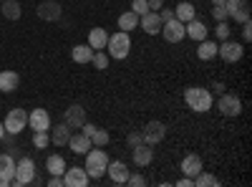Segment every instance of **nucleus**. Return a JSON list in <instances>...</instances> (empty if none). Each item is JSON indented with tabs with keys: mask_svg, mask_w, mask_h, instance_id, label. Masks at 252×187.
Returning a JSON list of instances; mask_svg holds the SVG:
<instances>
[{
	"mask_svg": "<svg viewBox=\"0 0 252 187\" xmlns=\"http://www.w3.org/2000/svg\"><path fill=\"white\" fill-rule=\"evenodd\" d=\"M146 5H149V10H159V8H164V0H146Z\"/></svg>",
	"mask_w": 252,
	"mask_h": 187,
	"instance_id": "43",
	"label": "nucleus"
},
{
	"mask_svg": "<svg viewBox=\"0 0 252 187\" xmlns=\"http://www.w3.org/2000/svg\"><path fill=\"white\" fill-rule=\"evenodd\" d=\"M217 56L224 61V64H237V61L245 56V48H242V43H235V40L227 38L217 46Z\"/></svg>",
	"mask_w": 252,
	"mask_h": 187,
	"instance_id": "6",
	"label": "nucleus"
},
{
	"mask_svg": "<svg viewBox=\"0 0 252 187\" xmlns=\"http://www.w3.org/2000/svg\"><path fill=\"white\" fill-rule=\"evenodd\" d=\"M227 0H212V5H224Z\"/></svg>",
	"mask_w": 252,
	"mask_h": 187,
	"instance_id": "48",
	"label": "nucleus"
},
{
	"mask_svg": "<svg viewBox=\"0 0 252 187\" xmlns=\"http://www.w3.org/2000/svg\"><path fill=\"white\" fill-rule=\"evenodd\" d=\"M83 121H86V109L81 107V104H71L63 114V124H68L71 129H81Z\"/></svg>",
	"mask_w": 252,
	"mask_h": 187,
	"instance_id": "15",
	"label": "nucleus"
},
{
	"mask_svg": "<svg viewBox=\"0 0 252 187\" xmlns=\"http://www.w3.org/2000/svg\"><path fill=\"white\" fill-rule=\"evenodd\" d=\"M131 159L134 164H139V167H149V164L154 162V150H152V144H136V147H131Z\"/></svg>",
	"mask_w": 252,
	"mask_h": 187,
	"instance_id": "13",
	"label": "nucleus"
},
{
	"mask_svg": "<svg viewBox=\"0 0 252 187\" xmlns=\"http://www.w3.org/2000/svg\"><path fill=\"white\" fill-rule=\"evenodd\" d=\"M212 91L215 94H224V84H222V81H217V84H212Z\"/></svg>",
	"mask_w": 252,
	"mask_h": 187,
	"instance_id": "46",
	"label": "nucleus"
},
{
	"mask_svg": "<svg viewBox=\"0 0 252 187\" xmlns=\"http://www.w3.org/2000/svg\"><path fill=\"white\" fill-rule=\"evenodd\" d=\"M242 26V40L245 43H250L252 40V26H250V20H245V23H240Z\"/></svg>",
	"mask_w": 252,
	"mask_h": 187,
	"instance_id": "40",
	"label": "nucleus"
},
{
	"mask_svg": "<svg viewBox=\"0 0 252 187\" xmlns=\"http://www.w3.org/2000/svg\"><path fill=\"white\" fill-rule=\"evenodd\" d=\"M139 28H141L146 36H157V33L161 31V18H159V13H154V10L144 13V15L139 18Z\"/></svg>",
	"mask_w": 252,
	"mask_h": 187,
	"instance_id": "18",
	"label": "nucleus"
},
{
	"mask_svg": "<svg viewBox=\"0 0 252 187\" xmlns=\"http://www.w3.org/2000/svg\"><path fill=\"white\" fill-rule=\"evenodd\" d=\"M38 185V175H35V162L31 157H20L15 162V177L10 180V185L15 187H26V185Z\"/></svg>",
	"mask_w": 252,
	"mask_h": 187,
	"instance_id": "4",
	"label": "nucleus"
},
{
	"mask_svg": "<svg viewBox=\"0 0 252 187\" xmlns=\"http://www.w3.org/2000/svg\"><path fill=\"white\" fill-rule=\"evenodd\" d=\"M202 170H204V164H202V157H199V154L192 152V154H187V157L182 159V175H184V177H192V180H194Z\"/></svg>",
	"mask_w": 252,
	"mask_h": 187,
	"instance_id": "20",
	"label": "nucleus"
},
{
	"mask_svg": "<svg viewBox=\"0 0 252 187\" xmlns=\"http://www.w3.org/2000/svg\"><path fill=\"white\" fill-rule=\"evenodd\" d=\"M20 84V76L15 71H0V91L3 94H13Z\"/></svg>",
	"mask_w": 252,
	"mask_h": 187,
	"instance_id": "23",
	"label": "nucleus"
},
{
	"mask_svg": "<svg viewBox=\"0 0 252 187\" xmlns=\"http://www.w3.org/2000/svg\"><path fill=\"white\" fill-rule=\"evenodd\" d=\"M91 56H94V48L89 43L73 46V51H71V58L76 61V64H91Z\"/></svg>",
	"mask_w": 252,
	"mask_h": 187,
	"instance_id": "29",
	"label": "nucleus"
},
{
	"mask_svg": "<svg viewBox=\"0 0 252 187\" xmlns=\"http://www.w3.org/2000/svg\"><path fill=\"white\" fill-rule=\"evenodd\" d=\"M28 127L33 132H48L51 129V114L46 109H33L28 114Z\"/></svg>",
	"mask_w": 252,
	"mask_h": 187,
	"instance_id": "16",
	"label": "nucleus"
},
{
	"mask_svg": "<svg viewBox=\"0 0 252 187\" xmlns=\"http://www.w3.org/2000/svg\"><path fill=\"white\" fill-rule=\"evenodd\" d=\"M48 187H63V177H58V175H51V180H48Z\"/></svg>",
	"mask_w": 252,
	"mask_h": 187,
	"instance_id": "44",
	"label": "nucleus"
},
{
	"mask_svg": "<svg viewBox=\"0 0 252 187\" xmlns=\"http://www.w3.org/2000/svg\"><path fill=\"white\" fill-rule=\"evenodd\" d=\"M215 56H217V43H215V40H209V38L199 40V46H197V58H199V61H212Z\"/></svg>",
	"mask_w": 252,
	"mask_h": 187,
	"instance_id": "26",
	"label": "nucleus"
},
{
	"mask_svg": "<svg viewBox=\"0 0 252 187\" xmlns=\"http://www.w3.org/2000/svg\"><path fill=\"white\" fill-rule=\"evenodd\" d=\"M46 170H48L51 175L63 177V172H66V159H63L61 154H51V157L46 159Z\"/></svg>",
	"mask_w": 252,
	"mask_h": 187,
	"instance_id": "30",
	"label": "nucleus"
},
{
	"mask_svg": "<svg viewBox=\"0 0 252 187\" xmlns=\"http://www.w3.org/2000/svg\"><path fill=\"white\" fill-rule=\"evenodd\" d=\"M131 10L141 18L144 13H149V5H146V0H131Z\"/></svg>",
	"mask_w": 252,
	"mask_h": 187,
	"instance_id": "35",
	"label": "nucleus"
},
{
	"mask_svg": "<svg viewBox=\"0 0 252 187\" xmlns=\"http://www.w3.org/2000/svg\"><path fill=\"white\" fill-rule=\"evenodd\" d=\"M109 142H111L109 132H106V129H98V127H96V132L91 134V144H94V147H106Z\"/></svg>",
	"mask_w": 252,
	"mask_h": 187,
	"instance_id": "33",
	"label": "nucleus"
},
{
	"mask_svg": "<svg viewBox=\"0 0 252 187\" xmlns=\"http://www.w3.org/2000/svg\"><path fill=\"white\" fill-rule=\"evenodd\" d=\"M3 127H5V134L18 137L20 132L28 127V112L26 109H10L8 116H5V121H3Z\"/></svg>",
	"mask_w": 252,
	"mask_h": 187,
	"instance_id": "5",
	"label": "nucleus"
},
{
	"mask_svg": "<svg viewBox=\"0 0 252 187\" xmlns=\"http://www.w3.org/2000/svg\"><path fill=\"white\" fill-rule=\"evenodd\" d=\"M174 18L177 20H182V23H187V20H192V18H197V8L189 3V0H182V3L174 8Z\"/></svg>",
	"mask_w": 252,
	"mask_h": 187,
	"instance_id": "27",
	"label": "nucleus"
},
{
	"mask_svg": "<svg viewBox=\"0 0 252 187\" xmlns=\"http://www.w3.org/2000/svg\"><path fill=\"white\" fill-rule=\"evenodd\" d=\"M212 18L217 20V23H220V20H229L227 8H224V5H212Z\"/></svg>",
	"mask_w": 252,
	"mask_h": 187,
	"instance_id": "36",
	"label": "nucleus"
},
{
	"mask_svg": "<svg viewBox=\"0 0 252 187\" xmlns=\"http://www.w3.org/2000/svg\"><path fill=\"white\" fill-rule=\"evenodd\" d=\"M106 43H109V33L103 28H91L89 31V46L94 51H106Z\"/></svg>",
	"mask_w": 252,
	"mask_h": 187,
	"instance_id": "22",
	"label": "nucleus"
},
{
	"mask_svg": "<svg viewBox=\"0 0 252 187\" xmlns=\"http://www.w3.org/2000/svg\"><path fill=\"white\" fill-rule=\"evenodd\" d=\"M33 144H35V150H46L51 144V134L48 132H33Z\"/></svg>",
	"mask_w": 252,
	"mask_h": 187,
	"instance_id": "34",
	"label": "nucleus"
},
{
	"mask_svg": "<svg viewBox=\"0 0 252 187\" xmlns=\"http://www.w3.org/2000/svg\"><path fill=\"white\" fill-rule=\"evenodd\" d=\"M81 129H83V134H86V137L91 139V134L96 132V124H89V121H83V127H81Z\"/></svg>",
	"mask_w": 252,
	"mask_h": 187,
	"instance_id": "42",
	"label": "nucleus"
},
{
	"mask_svg": "<svg viewBox=\"0 0 252 187\" xmlns=\"http://www.w3.org/2000/svg\"><path fill=\"white\" fill-rule=\"evenodd\" d=\"M119 28H121V31H126V33L136 31V28H139V15H136L134 10L121 13V15H119Z\"/></svg>",
	"mask_w": 252,
	"mask_h": 187,
	"instance_id": "28",
	"label": "nucleus"
},
{
	"mask_svg": "<svg viewBox=\"0 0 252 187\" xmlns=\"http://www.w3.org/2000/svg\"><path fill=\"white\" fill-rule=\"evenodd\" d=\"M106 53L114 61H124L126 56L131 53V38H129V33H126V31H116L114 36H109Z\"/></svg>",
	"mask_w": 252,
	"mask_h": 187,
	"instance_id": "3",
	"label": "nucleus"
},
{
	"mask_svg": "<svg viewBox=\"0 0 252 187\" xmlns=\"http://www.w3.org/2000/svg\"><path fill=\"white\" fill-rule=\"evenodd\" d=\"M141 137H144V142L146 144H159L164 137H166V127H164V121H149L146 127L141 129Z\"/></svg>",
	"mask_w": 252,
	"mask_h": 187,
	"instance_id": "11",
	"label": "nucleus"
},
{
	"mask_svg": "<svg viewBox=\"0 0 252 187\" xmlns=\"http://www.w3.org/2000/svg\"><path fill=\"white\" fill-rule=\"evenodd\" d=\"M68 147H71L73 154H86L94 144H91V139L83 134V132H78V134H71V137H68Z\"/></svg>",
	"mask_w": 252,
	"mask_h": 187,
	"instance_id": "21",
	"label": "nucleus"
},
{
	"mask_svg": "<svg viewBox=\"0 0 252 187\" xmlns=\"http://www.w3.org/2000/svg\"><path fill=\"white\" fill-rule=\"evenodd\" d=\"M13 177H15V157L5 152L0 154V187H8Z\"/></svg>",
	"mask_w": 252,
	"mask_h": 187,
	"instance_id": "14",
	"label": "nucleus"
},
{
	"mask_svg": "<svg viewBox=\"0 0 252 187\" xmlns=\"http://www.w3.org/2000/svg\"><path fill=\"white\" fill-rule=\"evenodd\" d=\"M184 104H187V107L192 109V112L204 114V112L212 109L215 96H212V91H209V89H202V86H189V89H184Z\"/></svg>",
	"mask_w": 252,
	"mask_h": 187,
	"instance_id": "1",
	"label": "nucleus"
},
{
	"mask_svg": "<svg viewBox=\"0 0 252 187\" xmlns=\"http://www.w3.org/2000/svg\"><path fill=\"white\" fill-rule=\"evenodd\" d=\"M106 175L111 177L114 185H126V177H129V167H126V162L121 159H109V167H106Z\"/></svg>",
	"mask_w": 252,
	"mask_h": 187,
	"instance_id": "19",
	"label": "nucleus"
},
{
	"mask_svg": "<svg viewBox=\"0 0 252 187\" xmlns=\"http://www.w3.org/2000/svg\"><path fill=\"white\" fill-rule=\"evenodd\" d=\"M217 109H220L222 116H240L242 114V101L235 94H220Z\"/></svg>",
	"mask_w": 252,
	"mask_h": 187,
	"instance_id": "7",
	"label": "nucleus"
},
{
	"mask_svg": "<svg viewBox=\"0 0 252 187\" xmlns=\"http://www.w3.org/2000/svg\"><path fill=\"white\" fill-rule=\"evenodd\" d=\"M177 185L179 187H194V180L192 177H182V180H177Z\"/></svg>",
	"mask_w": 252,
	"mask_h": 187,
	"instance_id": "45",
	"label": "nucleus"
},
{
	"mask_svg": "<svg viewBox=\"0 0 252 187\" xmlns=\"http://www.w3.org/2000/svg\"><path fill=\"white\" fill-rule=\"evenodd\" d=\"M109 53L106 51H94V56H91V64H94V69L96 71H103V69H109Z\"/></svg>",
	"mask_w": 252,
	"mask_h": 187,
	"instance_id": "32",
	"label": "nucleus"
},
{
	"mask_svg": "<svg viewBox=\"0 0 252 187\" xmlns=\"http://www.w3.org/2000/svg\"><path fill=\"white\" fill-rule=\"evenodd\" d=\"M35 13H38L40 20H46V23H56L61 18V3L58 0H43V3L35 8Z\"/></svg>",
	"mask_w": 252,
	"mask_h": 187,
	"instance_id": "12",
	"label": "nucleus"
},
{
	"mask_svg": "<svg viewBox=\"0 0 252 187\" xmlns=\"http://www.w3.org/2000/svg\"><path fill=\"white\" fill-rule=\"evenodd\" d=\"M0 3H3V0H0Z\"/></svg>",
	"mask_w": 252,
	"mask_h": 187,
	"instance_id": "49",
	"label": "nucleus"
},
{
	"mask_svg": "<svg viewBox=\"0 0 252 187\" xmlns=\"http://www.w3.org/2000/svg\"><path fill=\"white\" fill-rule=\"evenodd\" d=\"M5 137V127H3V121H0V139Z\"/></svg>",
	"mask_w": 252,
	"mask_h": 187,
	"instance_id": "47",
	"label": "nucleus"
},
{
	"mask_svg": "<svg viewBox=\"0 0 252 187\" xmlns=\"http://www.w3.org/2000/svg\"><path fill=\"white\" fill-rule=\"evenodd\" d=\"M217 38H220V40H227V38H229V26H227V20H220V23H217Z\"/></svg>",
	"mask_w": 252,
	"mask_h": 187,
	"instance_id": "37",
	"label": "nucleus"
},
{
	"mask_svg": "<svg viewBox=\"0 0 252 187\" xmlns=\"http://www.w3.org/2000/svg\"><path fill=\"white\" fill-rule=\"evenodd\" d=\"M71 127H68V124H56V129H53V134H51V142L56 144V147H66V144H68V137H71Z\"/></svg>",
	"mask_w": 252,
	"mask_h": 187,
	"instance_id": "25",
	"label": "nucleus"
},
{
	"mask_svg": "<svg viewBox=\"0 0 252 187\" xmlns=\"http://www.w3.org/2000/svg\"><path fill=\"white\" fill-rule=\"evenodd\" d=\"M126 185H131V187H144V185H146V177L131 175V172H129V177H126Z\"/></svg>",
	"mask_w": 252,
	"mask_h": 187,
	"instance_id": "38",
	"label": "nucleus"
},
{
	"mask_svg": "<svg viewBox=\"0 0 252 187\" xmlns=\"http://www.w3.org/2000/svg\"><path fill=\"white\" fill-rule=\"evenodd\" d=\"M224 8H227V15L237 20V23L250 20V0H227Z\"/></svg>",
	"mask_w": 252,
	"mask_h": 187,
	"instance_id": "9",
	"label": "nucleus"
},
{
	"mask_svg": "<svg viewBox=\"0 0 252 187\" xmlns=\"http://www.w3.org/2000/svg\"><path fill=\"white\" fill-rule=\"evenodd\" d=\"M184 36L192 38L194 43H199V40H204V38L209 36V28L202 23V20L192 18V20H187V23H184Z\"/></svg>",
	"mask_w": 252,
	"mask_h": 187,
	"instance_id": "17",
	"label": "nucleus"
},
{
	"mask_svg": "<svg viewBox=\"0 0 252 187\" xmlns=\"http://www.w3.org/2000/svg\"><path fill=\"white\" fill-rule=\"evenodd\" d=\"M89 182L91 177L83 167H66V172H63V187H86Z\"/></svg>",
	"mask_w": 252,
	"mask_h": 187,
	"instance_id": "10",
	"label": "nucleus"
},
{
	"mask_svg": "<svg viewBox=\"0 0 252 187\" xmlns=\"http://www.w3.org/2000/svg\"><path fill=\"white\" fill-rule=\"evenodd\" d=\"M159 33L164 36L166 43H179V40L187 38V36H184V23H182V20H177V18L161 23V31H159Z\"/></svg>",
	"mask_w": 252,
	"mask_h": 187,
	"instance_id": "8",
	"label": "nucleus"
},
{
	"mask_svg": "<svg viewBox=\"0 0 252 187\" xmlns=\"http://www.w3.org/2000/svg\"><path fill=\"white\" fill-rule=\"evenodd\" d=\"M0 13H3L5 20H18L20 15H23L20 0H3V3H0Z\"/></svg>",
	"mask_w": 252,
	"mask_h": 187,
	"instance_id": "24",
	"label": "nucleus"
},
{
	"mask_svg": "<svg viewBox=\"0 0 252 187\" xmlns=\"http://www.w3.org/2000/svg\"><path fill=\"white\" fill-rule=\"evenodd\" d=\"M86 164H83V170H86V175L91 180H101L103 175H106V167H109V154L103 152L101 147H91L86 154Z\"/></svg>",
	"mask_w": 252,
	"mask_h": 187,
	"instance_id": "2",
	"label": "nucleus"
},
{
	"mask_svg": "<svg viewBox=\"0 0 252 187\" xmlns=\"http://www.w3.org/2000/svg\"><path fill=\"white\" fill-rule=\"evenodd\" d=\"M157 13H159V18H161V23H166V20L174 18V10H169V8H159Z\"/></svg>",
	"mask_w": 252,
	"mask_h": 187,
	"instance_id": "41",
	"label": "nucleus"
},
{
	"mask_svg": "<svg viewBox=\"0 0 252 187\" xmlns=\"http://www.w3.org/2000/svg\"><path fill=\"white\" fill-rule=\"evenodd\" d=\"M220 185V180L215 177V175H209V172H199L197 177H194V187H217Z\"/></svg>",
	"mask_w": 252,
	"mask_h": 187,
	"instance_id": "31",
	"label": "nucleus"
},
{
	"mask_svg": "<svg viewBox=\"0 0 252 187\" xmlns=\"http://www.w3.org/2000/svg\"><path fill=\"white\" fill-rule=\"evenodd\" d=\"M141 142H144L141 132H131L129 137H126V144H129V150H131V147H136V144H141Z\"/></svg>",
	"mask_w": 252,
	"mask_h": 187,
	"instance_id": "39",
	"label": "nucleus"
}]
</instances>
